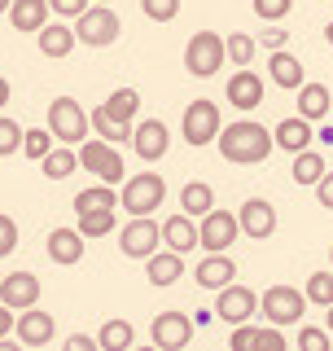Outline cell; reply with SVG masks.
<instances>
[{
    "instance_id": "obj_11",
    "label": "cell",
    "mask_w": 333,
    "mask_h": 351,
    "mask_svg": "<svg viewBox=\"0 0 333 351\" xmlns=\"http://www.w3.org/2000/svg\"><path fill=\"white\" fill-rule=\"evenodd\" d=\"M254 312H259V294H254L250 285L228 281L224 290H215V316L219 321L241 325V321H254Z\"/></svg>"
},
{
    "instance_id": "obj_39",
    "label": "cell",
    "mask_w": 333,
    "mask_h": 351,
    "mask_svg": "<svg viewBox=\"0 0 333 351\" xmlns=\"http://www.w3.org/2000/svg\"><path fill=\"white\" fill-rule=\"evenodd\" d=\"M140 14L149 22H175L180 18V0H140Z\"/></svg>"
},
{
    "instance_id": "obj_13",
    "label": "cell",
    "mask_w": 333,
    "mask_h": 351,
    "mask_svg": "<svg viewBox=\"0 0 333 351\" xmlns=\"http://www.w3.org/2000/svg\"><path fill=\"white\" fill-rule=\"evenodd\" d=\"M132 149H136L140 162L166 158V149H171V132H166L162 119H140V123L132 128Z\"/></svg>"
},
{
    "instance_id": "obj_19",
    "label": "cell",
    "mask_w": 333,
    "mask_h": 351,
    "mask_svg": "<svg viewBox=\"0 0 333 351\" xmlns=\"http://www.w3.org/2000/svg\"><path fill=\"white\" fill-rule=\"evenodd\" d=\"M224 97H228V106H237V110H254V106H263V80L250 66H237V75L228 80Z\"/></svg>"
},
{
    "instance_id": "obj_25",
    "label": "cell",
    "mask_w": 333,
    "mask_h": 351,
    "mask_svg": "<svg viewBox=\"0 0 333 351\" xmlns=\"http://www.w3.org/2000/svg\"><path fill=\"white\" fill-rule=\"evenodd\" d=\"M268 75H272V84H276V88H294V93L307 84L303 62H298L294 53H285V49H272V58H268Z\"/></svg>"
},
{
    "instance_id": "obj_26",
    "label": "cell",
    "mask_w": 333,
    "mask_h": 351,
    "mask_svg": "<svg viewBox=\"0 0 333 351\" xmlns=\"http://www.w3.org/2000/svg\"><path fill=\"white\" fill-rule=\"evenodd\" d=\"M40 171H44V180H66V176H75L79 171V145H53L49 154L40 158Z\"/></svg>"
},
{
    "instance_id": "obj_43",
    "label": "cell",
    "mask_w": 333,
    "mask_h": 351,
    "mask_svg": "<svg viewBox=\"0 0 333 351\" xmlns=\"http://www.w3.org/2000/svg\"><path fill=\"white\" fill-rule=\"evenodd\" d=\"M290 9H294V0H254V14L263 22H285Z\"/></svg>"
},
{
    "instance_id": "obj_15",
    "label": "cell",
    "mask_w": 333,
    "mask_h": 351,
    "mask_svg": "<svg viewBox=\"0 0 333 351\" xmlns=\"http://www.w3.org/2000/svg\"><path fill=\"white\" fill-rule=\"evenodd\" d=\"M237 219H241V233L263 241L276 233V206L268 202V197H246V202L237 206Z\"/></svg>"
},
{
    "instance_id": "obj_40",
    "label": "cell",
    "mask_w": 333,
    "mask_h": 351,
    "mask_svg": "<svg viewBox=\"0 0 333 351\" xmlns=\"http://www.w3.org/2000/svg\"><path fill=\"white\" fill-rule=\"evenodd\" d=\"M228 347H232V351H254V347H259V329H254L250 321L232 325V338H228Z\"/></svg>"
},
{
    "instance_id": "obj_38",
    "label": "cell",
    "mask_w": 333,
    "mask_h": 351,
    "mask_svg": "<svg viewBox=\"0 0 333 351\" xmlns=\"http://www.w3.org/2000/svg\"><path fill=\"white\" fill-rule=\"evenodd\" d=\"M53 145H58V136H53L49 128H27V136H22V154H27L31 162H40Z\"/></svg>"
},
{
    "instance_id": "obj_29",
    "label": "cell",
    "mask_w": 333,
    "mask_h": 351,
    "mask_svg": "<svg viewBox=\"0 0 333 351\" xmlns=\"http://www.w3.org/2000/svg\"><path fill=\"white\" fill-rule=\"evenodd\" d=\"M132 343H136V329H132V321H123V316H110L101 325V334H97V347L101 351H127Z\"/></svg>"
},
{
    "instance_id": "obj_55",
    "label": "cell",
    "mask_w": 333,
    "mask_h": 351,
    "mask_svg": "<svg viewBox=\"0 0 333 351\" xmlns=\"http://www.w3.org/2000/svg\"><path fill=\"white\" fill-rule=\"evenodd\" d=\"M92 5H110V0H92Z\"/></svg>"
},
{
    "instance_id": "obj_33",
    "label": "cell",
    "mask_w": 333,
    "mask_h": 351,
    "mask_svg": "<svg viewBox=\"0 0 333 351\" xmlns=\"http://www.w3.org/2000/svg\"><path fill=\"white\" fill-rule=\"evenodd\" d=\"M114 211H119V206H101V211H84L75 228H79V233H84L88 241H97V237H110V233L119 228V215H114Z\"/></svg>"
},
{
    "instance_id": "obj_54",
    "label": "cell",
    "mask_w": 333,
    "mask_h": 351,
    "mask_svg": "<svg viewBox=\"0 0 333 351\" xmlns=\"http://www.w3.org/2000/svg\"><path fill=\"white\" fill-rule=\"evenodd\" d=\"M329 268H333V246H329Z\"/></svg>"
},
{
    "instance_id": "obj_53",
    "label": "cell",
    "mask_w": 333,
    "mask_h": 351,
    "mask_svg": "<svg viewBox=\"0 0 333 351\" xmlns=\"http://www.w3.org/2000/svg\"><path fill=\"white\" fill-rule=\"evenodd\" d=\"M329 334H333V307H329Z\"/></svg>"
},
{
    "instance_id": "obj_35",
    "label": "cell",
    "mask_w": 333,
    "mask_h": 351,
    "mask_svg": "<svg viewBox=\"0 0 333 351\" xmlns=\"http://www.w3.org/2000/svg\"><path fill=\"white\" fill-rule=\"evenodd\" d=\"M307 303H316V307H333V268H325V272H312L307 277Z\"/></svg>"
},
{
    "instance_id": "obj_1",
    "label": "cell",
    "mask_w": 333,
    "mask_h": 351,
    "mask_svg": "<svg viewBox=\"0 0 333 351\" xmlns=\"http://www.w3.org/2000/svg\"><path fill=\"white\" fill-rule=\"evenodd\" d=\"M219 154H224L228 162H237V167H259V162L272 158L276 141L272 132L263 123H254V119H237V123H228L224 132H219Z\"/></svg>"
},
{
    "instance_id": "obj_14",
    "label": "cell",
    "mask_w": 333,
    "mask_h": 351,
    "mask_svg": "<svg viewBox=\"0 0 333 351\" xmlns=\"http://www.w3.org/2000/svg\"><path fill=\"white\" fill-rule=\"evenodd\" d=\"M14 338L22 347H49L53 338H58V321H53L49 312L36 303V307H22L18 325H14Z\"/></svg>"
},
{
    "instance_id": "obj_31",
    "label": "cell",
    "mask_w": 333,
    "mask_h": 351,
    "mask_svg": "<svg viewBox=\"0 0 333 351\" xmlns=\"http://www.w3.org/2000/svg\"><path fill=\"white\" fill-rule=\"evenodd\" d=\"M329 167H325V158L307 145V149H298L294 154V167H290V176H294V184H307V189H316V180L325 176Z\"/></svg>"
},
{
    "instance_id": "obj_32",
    "label": "cell",
    "mask_w": 333,
    "mask_h": 351,
    "mask_svg": "<svg viewBox=\"0 0 333 351\" xmlns=\"http://www.w3.org/2000/svg\"><path fill=\"white\" fill-rule=\"evenodd\" d=\"M210 206H215V189H210L206 180H188L180 189V211H188L193 219H202Z\"/></svg>"
},
{
    "instance_id": "obj_37",
    "label": "cell",
    "mask_w": 333,
    "mask_h": 351,
    "mask_svg": "<svg viewBox=\"0 0 333 351\" xmlns=\"http://www.w3.org/2000/svg\"><path fill=\"white\" fill-rule=\"evenodd\" d=\"M22 136H27V128H22L18 119L0 114V158H14V154H22Z\"/></svg>"
},
{
    "instance_id": "obj_30",
    "label": "cell",
    "mask_w": 333,
    "mask_h": 351,
    "mask_svg": "<svg viewBox=\"0 0 333 351\" xmlns=\"http://www.w3.org/2000/svg\"><path fill=\"white\" fill-rule=\"evenodd\" d=\"M329 101H333V97H329L325 84H303V88H298V114L312 119V123H320V119L329 114Z\"/></svg>"
},
{
    "instance_id": "obj_21",
    "label": "cell",
    "mask_w": 333,
    "mask_h": 351,
    "mask_svg": "<svg viewBox=\"0 0 333 351\" xmlns=\"http://www.w3.org/2000/svg\"><path fill=\"white\" fill-rule=\"evenodd\" d=\"M180 277H184V255H180V250L166 246V250H153V255L145 259V281L158 285V290H162V285H175Z\"/></svg>"
},
{
    "instance_id": "obj_23",
    "label": "cell",
    "mask_w": 333,
    "mask_h": 351,
    "mask_svg": "<svg viewBox=\"0 0 333 351\" xmlns=\"http://www.w3.org/2000/svg\"><path fill=\"white\" fill-rule=\"evenodd\" d=\"M272 141L281 145L285 154H298V149H307L316 141V132H312V119H303V114H294V119H281V123L272 128Z\"/></svg>"
},
{
    "instance_id": "obj_27",
    "label": "cell",
    "mask_w": 333,
    "mask_h": 351,
    "mask_svg": "<svg viewBox=\"0 0 333 351\" xmlns=\"http://www.w3.org/2000/svg\"><path fill=\"white\" fill-rule=\"evenodd\" d=\"M101 114L114 119V123H136V114H140V88H114V93L101 101Z\"/></svg>"
},
{
    "instance_id": "obj_48",
    "label": "cell",
    "mask_w": 333,
    "mask_h": 351,
    "mask_svg": "<svg viewBox=\"0 0 333 351\" xmlns=\"http://www.w3.org/2000/svg\"><path fill=\"white\" fill-rule=\"evenodd\" d=\"M14 325H18L14 307H9V303H0V343H9V338H14Z\"/></svg>"
},
{
    "instance_id": "obj_44",
    "label": "cell",
    "mask_w": 333,
    "mask_h": 351,
    "mask_svg": "<svg viewBox=\"0 0 333 351\" xmlns=\"http://www.w3.org/2000/svg\"><path fill=\"white\" fill-rule=\"evenodd\" d=\"M49 5H53V14H58V18H79L92 0H49Z\"/></svg>"
},
{
    "instance_id": "obj_28",
    "label": "cell",
    "mask_w": 333,
    "mask_h": 351,
    "mask_svg": "<svg viewBox=\"0 0 333 351\" xmlns=\"http://www.w3.org/2000/svg\"><path fill=\"white\" fill-rule=\"evenodd\" d=\"M101 206H119V193H114V184L97 180V184H88V189L75 193L71 211H75V215H84V211H101Z\"/></svg>"
},
{
    "instance_id": "obj_24",
    "label": "cell",
    "mask_w": 333,
    "mask_h": 351,
    "mask_svg": "<svg viewBox=\"0 0 333 351\" xmlns=\"http://www.w3.org/2000/svg\"><path fill=\"white\" fill-rule=\"evenodd\" d=\"M53 5L49 0H14L9 5V22H14V31H22V36H36V31L49 22Z\"/></svg>"
},
{
    "instance_id": "obj_47",
    "label": "cell",
    "mask_w": 333,
    "mask_h": 351,
    "mask_svg": "<svg viewBox=\"0 0 333 351\" xmlns=\"http://www.w3.org/2000/svg\"><path fill=\"white\" fill-rule=\"evenodd\" d=\"M259 44H263V49H285V44H290V31H285V27H268L259 36Z\"/></svg>"
},
{
    "instance_id": "obj_10",
    "label": "cell",
    "mask_w": 333,
    "mask_h": 351,
    "mask_svg": "<svg viewBox=\"0 0 333 351\" xmlns=\"http://www.w3.org/2000/svg\"><path fill=\"white\" fill-rule=\"evenodd\" d=\"M193 329H197L193 316H184V312H158V316H153V325H149V343L158 347V351H180V347L193 343Z\"/></svg>"
},
{
    "instance_id": "obj_7",
    "label": "cell",
    "mask_w": 333,
    "mask_h": 351,
    "mask_svg": "<svg viewBox=\"0 0 333 351\" xmlns=\"http://www.w3.org/2000/svg\"><path fill=\"white\" fill-rule=\"evenodd\" d=\"M119 31H123V22H119V14L110 5H88L79 18H75V36H79V44H88V49H110V44L119 40Z\"/></svg>"
},
{
    "instance_id": "obj_16",
    "label": "cell",
    "mask_w": 333,
    "mask_h": 351,
    "mask_svg": "<svg viewBox=\"0 0 333 351\" xmlns=\"http://www.w3.org/2000/svg\"><path fill=\"white\" fill-rule=\"evenodd\" d=\"M0 303H9L14 312L40 303V277L36 272H5L0 277Z\"/></svg>"
},
{
    "instance_id": "obj_36",
    "label": "cell",
    "mask_w": 333,
    "mask_h": 351,
    "mask_svg": "<svg viewBox=\"0 0 333 351\" xmlns=\"http://www.w3.org/2000/svg\"><path fill=\"white\" fill-rule=\"evenodd\" d=\"M132 128H136V123H114V119H106L101 106L92 110V132H97V136H106L110 145H119V141H127V145H132Z\"/></svg>"
},
{
    "instance_id": "obj_2",
    "label": "cell",
    "mask_w": 333,
    "mask_h": 351,
    "mask_svg": "<svg viewBox=\"0 0 333 351\" xmlns=\"http://www.w3.org/2000/svg\"><path fill=\"white\" fill-rule=\"evenodd\" d=\"M49 132L62 145H84L88 132H92V114L75 97H53L49 101Z\"/></svg>"
},
{
    "instance_id": "obj_42",
    "label": "cell",
    "mask_w": 333,
    "mask_h": 351,
    "mask_svg": "<svg viewBox=\"0 0 333 351\" xmlns=\"http://www.w3.org/2000/svg\"><path fill=\"white\" fill-rule=\"evenodd\" d=\"M18 250V219L0 211V259H9Z\"/></svg>"
},
{
    "instance_id": "obj_4",
    "label": "cell",
    "mask_w": 333,
    "mask_h": 351,
    "mask_svg": "<svg viewBox=\"0 0 333 351\" xmlns=\"http://www.w3.org/2000/svg\"><path fill=\"white\" fill-rule=\"evenodd\" d=\"M79 167H84L88 176H97V180H106V184H123V180H127L123 154H119V145H110L106 136L84 141V145H79Z\"/></svg>"
},
{
    "instance_id": "obj_9",
    "label": "cell",
    "mask_w": 333,
    "mask_h": 351,
    "mask_svg": "<svg viewBox=\"0 0 333 351\" xmlns=\"http://www.w3.org/2000/svg\"><path fill=\"white\" fill-rule=\"evenodd\" d=\"M158 246H162V224L153 215H132L127 224L119 228V250H123V259H149Z\"/></svg>"
},
{
    "instance_id": "obj_20",
    "label": "cell",
    "mask_w": 333,
    "mask_h": 351,
    "mask_svg": "<svg viewBox=\"0 0 333 351\" xmlns=\"http://www.w3.org/2000/svg\"><path fill=\"white\" fill-rule=\"evenodd\" d=\"M193 281L202 285V290H224L228 281H237V263L228 259V250H210V255L197 263Z\"/></svg>"
},
{
    "instance_id": "obj_12",
    "label": "cell",
    "mask_w": 333,
    "mask_h": 351,
    "mask_svg": "<svg viewBox=\"0 0 333 351\" xmlns=\"http://www.w3.org/2000/svg\"><path fill=\"white\" fill-rule=\"evenodd\" d=\"M237 233H241V219L232 215V211H210L202 215V224H197V246L202 250H228L232 241H237Z\"/></svg>"
},
{
    "instance_id": "obj_46",
    "label": "cell",
    "mask_w": 333,
    "mask_h": 351,
    "mask_svg": "<svg viewBox=\"0 0 333 351\" xmlns=\"http://www.w3.org/2000/svg\"><path fill=\"white\" fill-rule=\"evenodd\" d=\"M316 202L325 206V211H333V171H325V176L316 180Z\"/></svg>"
},
{
    "instance_id": "obj_6",
    "label": "cell",
    "mask_w": 333,
    "mask_h": 351,
    "mask_svg": "<svg viewBox=\"0 0 333 351\" xmlns=\"http://www.w3.org/2000/svg\"><path fill=\"white\" fill-rule=\"evenodd\" d=\"M303 312H307V294L303 290H294V285H272V290H263L259 294V316L268 325H298L303 321Z\"/></svg>"
},
{
    "instance_id": "obj_18",
    "label": "cell",
    "mask_w": 333,
    "mask_h": 351,
    "mask_svg": "<svg viewBox=\"0 0 333 351\" xmlns=\"http://www.w3.org/2000/svg\"><path fill=\"white\" fill-rule=\"evenodd\" d=\"M84 233H79V228H53V233L49 237H44V246H49V259L53 263H62V268H75V263H79L84 259Z\"/></svg>"
},
{
    "instance_id": "obj_34",
    "label": "cell",
    "mask_w": 333,
    "mask_h": 351,
    "mask_svg": "<svg viewBox=\"0 0 333 351\" xmlns=\"http://www.w3.org/2000/svg\"><path fill=\"white\" fill-rule=\"evenodd\" d=\"M224 44H228V62H232V66H250V62H254V49H259V36L232 31V36H224Z\"/></svg>"
},
{
    "instance_id": "obj_41",
    "label": "cell",
    "mask_w": 333,
    "mask_h": 351,
    "mask_svg": "<svg viewBox=\"0 0 333 351\" xmlns=\"http://www.w3.org/2000/svg\"><path fill=\"white\" fill-rule=\"evenodd\" d=\"M298 351H329V329L303 325L298 329Z\"/></svg>"
},
{
    "instance_id": "obj_50",
    "label": "cell",
    "mask_w": 333,
    "mask_h": 351,
    "mask_svg": "<svg viewBox=\"0 0 333 351\" xmlns=\"http://www.w3.org/2000/svg\"><path fill=\"white\" fill-rule=\"evenodd\" d=\"M9 97H14V84H9V80H5V75H0V110H5V106H9Z\"/></svg>"
},
{
    "instance_id": "obj_52",
    "label": "cell",
    "mask_w": 333,
    "mask_h": 351,
    "mask_svg": "<svg viewBox=\"0 0 333 351\" xmlns=\"http://www.w3.org/2000/svg\"><path fill=\"white\" fill-rule=\"evenodd\" d=\"M325 40H329V44H333V22H329V27H325Z\"/></svg>"
},
{
    "instance_id": "obj_5",
    "label": "cell",
    "mask_w": 333,
    "mask_h": 351,
    "mask_svg": "<svg viewBox=\"0 0 333 351\" xmlns=\"http://www.w3.org/2000/svg\"><path fill=\"white\" fill-rule=\"evenodd\" d=\"M162 197H166L162 176L140 171V176H127V180H123V189H119V211L149 215V211H158V206H162Z\"/></svg>"
},
{
    "instance_id": "obj_22",
    "label": "cell",
    "mask_w": 333,
    "mask_h": 351,
    "mask_svg": "<svg viewBox=\"0 0 333 351\" xmlns=\"http://www.w3.org/2000/svg\"><path fill=\"white\" fill-rule=\"evenodd\" d=\"M162 246L180 250V255H188V250H197V219L180 211V215H166L162 219Z\"/></svg>"
},
{
    "instance_id": "obj_45",
    "label": "cell",
    "mask_w": 333,
    "mask_h": 351,
    "mask_svg": "<svg viewBox=\"0 0 333 351\" xmlns=\"http://www.w3.org/2000/svg\"><path fill=\"white\" fill-rule=\"evenodd\" d=\"M259 347H268V351H285V334H281V325L259 329Z\"/></svg>"
},
{
    "instance_id": "obj_49",
    "label": "cell",
    "mask_w": 333,
    "mask_h": 351,
    "mask_svg": "<svg viewBox=\"0 0 333 351\" xmlns=\"http://www.w3.org/2000/svg\"><path fill=\"white\" fill-rule=\"evenodd\" d=\"M92 347H97L92 334H71V338H66V351H92Z\"/></svg>"
},
{
    "instance_id": "obj_51",
    "label": "cell",
    "mask_w": 333,
    "mask_h": 351,
    "mask_svg": "<svg viewBox=\"0 0 333 351\" xmlns=\"http://www.w3.org/2000/svg\"><path fill=\"white\" fill-rule=\"evenodd\" d=\"M9 5H14V0H0V14H9Z\"/></svg>"
},
{
    "instance_id": "obj_17",
    "label": "cell",
    "mask_w": 333,
    "mask_h": 351,
    "mask_svg": "<svg viewBox=\"0 0 333 351\" xmlns=\"http://www.w3.org/2000/svg\"><path fill=\"white\" fill-rule=\"evenodd\" d=\"M75 44H79V36H75L66 22H44V27L36 31V49L44 53L49 62H62L75 53Z\"/></svg>"
},
{
    "instance_id": "obj_3",
    "label": "cell",
    "mask_w": 333,
    "mask_h": 351,
    "mask_svg": "<svg viewBox=\"0 0 333 351\" xmlns=\"http://www.w3.org/2000/svg\"><path fill=\"white\" fill-rule=\"evenodd\" d=\"M224 62H228L224 36H215V31H197V36H188V44H184V71L193 75V80H210Z\"/></svg>"
},
{
    "instance_id": "obj_56",
    "label": "cell",
    "mask_w": 333,
    "mask_h": 351,
    "mask_svg": "<svg viewBox=\"0 0 333 351\" xmlns=\"http://www.w3.org/2000/svg\"><path fill=\"white\" fill-rule=\"evenodd\" d=\"M0 277H5V272H0Z\"/></svg>"
},
{
    "instance_id": "obj_8",
    "label": "cell",
    "mask_w": 333,
    "mask_h": 351,
    "mask_svg": "<svg viewBox=\"0 0 333 351\" xmlns=\"http://www.w3.org/2000/svg\"><path fill=\"white\" fill-rule=\"evenodd\" d=\"M184 145H193V149H202L210 145V141H219V132H224V123H219V106L210 101V97H197V101H188L184 106Z\"/></svg>"
}]
</instances>
